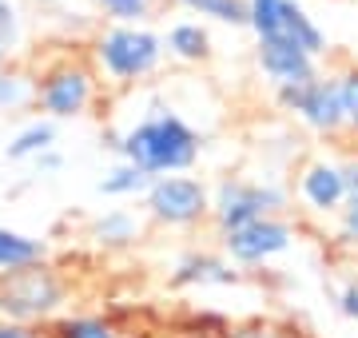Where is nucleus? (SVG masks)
Segmentation results:
<instances>
[{
	"label": "nucleus",
	"instance_id": "nucleus-25",
	"mask_svg": "<svg viewBox=\"0 0 358 338\" xmlns=\"http://www.w3.org/2000/svg\"><path fill=\"white\" fill-rule=\"evenodd\" d=\"M343 183H346V207H358V156L343 159Z\"/></svg>",
	"mask_w": 358,
	"mask_h": 338
},
{
	"label": "nucleus",
	"instance_id": "nucleus-31",
	"mask_svg": "<svg viewBox=\"0 0 358 338\" xmlns=\"http://www.w3.org/2000/svg\"><path fill=\"white\" fill-rule=\"evenodd\" d=\"M40 4H52V0H40Z\"/></svg>",
	"mask_w": 358,
	"mask_h": 338
},
{
	"label": "nucleus",
	"instance_id": "nucleus-26",
	"mask_svg": "<svg viewBox=\"0 0 358 338\" xmlns=\"http://www.w3.org/2000/svg\"><path fill=\"white\" fill-rule=\"evenodd\" d=\"M338 311L358 323V283H346L343 286V295H338Z\"/></svg>",
	"mask_w": 358,
	"mask_h": 338
},
{
	"label": "nucleus",
	"instance_id": "nucleus-19",
	"mask_svg": "<svg viewBox=\"0 0 358 338\" xmlns=\"http://www.w3.org/2000/svg\"><path fill=\"white\" fill-rule=\"evenodd\" d=\"M282 24V0H247V28L255 40H275Z\"/></svg>",
	"mask_w": 358,
	"mask_h": 338
},
{
	"label": "nucleus",
	"instance_id": "nucleus-14",
	"mask_svg": "<svg viewBox=\"0 0 358 338\" xmlns=\"http://www.w3.org/2000/svg\"><path fill=\"white\" fill-rule=\"evenodd\" d=\"M32 263H44V243L32 239V235H24V231L0 227V274L32 267Z\"/></svg>",
	"mask_w": 358,
	"mask_h": 338
},
{
	"label": "nucleus",
	"instance_id": "nucleus-7",
	"mask_svg": "<svg viewBox=\"0 0 358 338\" xmlns=\"http://www.w3.org/2000/svg\"><path fill=\"white\" fill-rule=\"evenodd\" d=\"M291 243H294V227L282 215H267V219H255L247 227H239V231L223 235V251L239 267H259V263L291 251Z\"/></svg>",
	"mask_w": 358,
	"mask_h": 338
},
{
	"label": "nucleus",
	"instance_id": "nucleus-13",
	"mask_svg": "<svg viewBox=\"0 0 358 338\" xmlns=\"http://www.w3.org/2000/svg\"><path fill=\"white\" fill-rule=\"evenodd\" d=\"M164 48L176 56V60H187V64H203L207 56H211V36H207V28L199 24V20H179V24L167 28Z\"/></svg>",
	"mask_w": 358,
	"mask_h": 338
},
{
	"label": "nucleus",
	"instance_id": "nucleus-12",
	"mask_svg": "<svg viewBox=\"0 0 358 338\" xmlns=\"http://www.w3.org/2000/svg\"><path fill=\"white\" fill-rule=\"evenodd\" d=\"M176 286H231L239 283V271L219 255H187L171 274Z\"/></svg>",
	"mask_w": 358,
	"mask_h": 338
},
{
	"label": "nucleus",
	"instance_id": "nucleus-24",
	"mask_svg": "<svg viewBox=\"0 0 358 338\" xmlns=\"http://www.w3.org/2000/svg\"><path fill=\"white\" fill-rule=\"evenodd\" d=\"M16 36H20V20H16L13 0H0V44H4V48H13Z\"/></svg>",
	"mask_w": 358,
	"mask_h": 338
},
{
	"label": "nucleus",
	"instance_id": "nucleus-9",
	"mask_svg": "<svg viewBox=\"0 0 358 338\" xmlns=\"http://www.w3.org/2000/svg\"><path fill=\"white\" fill-rule=\"evenodd\" d=\"M255 64H259V72L275 84V91L279 88H299V84L319 80V60L307 56L303 48L287 44V40H259Z\"/></svg>",
	"mask_w": 358,
	"mask_h": 338
},
{
	"label": "nucleus",
	"instance_id": "nucleus-21",
	"mask_svg": "<svg viewBox=\"0 0 358 338\" xmlns=\"http://www.w3.org/2000/svg\"><path fill=\"white\" fill-rule=\"evenodd\" d=\"M103 8V16L112 24H140L143 16H152V4L155 0H96Z\"/></svg>",
	"mask_w": 358,
	"mask_h": 338
},
{
	"label": "nucleus",
	"instance_id": "nucleus-18",
	"mask_svg": "<svg viewBox=\"0 0 358 338\" xmlns=\"http://www.w3.org/2000/svg\"><path fill=\"white\" fill-rule=\"evenodd\" d=\"M179 4L195 16L215 20V24H231V28L247 24V0H179Z\"/></svg>",
	"mask_w": 358,
	"mask_h": 338
},
{
	"label": "nucleus",
	"instance_id": "nucleus-17",
	"mask_svg": "<svg viewBox=\"0 0 358 338\" xmlns=\"http://www.w3.org/2000/svg\"><path fill=\"white\" fill-rule=\"evenodd\" d=\"M92 235L108 243V247H124V243H136V235H140V219L131 215V211L115 207V211H103L100 219L92 223Z\"/></svg>",
	"mask_w": 358,
	"mask_h": 338
},
{
	"label": "nucleus",
	"instance_id": "nucleus-22",
	"mask_svg": "<svg viewBox=\"0 0 358 338\" xmlns=\"http://www.w3.org/2000/svg\"><path fill=\"white\" fill-rule=\"evenodd\" d=\"M56 338H120L115 335L112 323H103V318H88V314H80V318H64Z\"/></svg>",
	"mask_w": 358,
	"mask_h": 338
},
{
	"label": "nucleus",
	"instance_id": "nucleus-28",
	"mask_svg": "<svg viewBox=\"0 0 358 338\" xmlns=\"http://www.w3.org/2000/svg\"><path fill=\"white\" fill-rule=\"evenodd\" d=\"M0 338H36L28 326H20V323H8V318H0Z\"/></svg>",
	"mask_w": 358,
	"mask_h": 338
},
{
	"label": "nucleus",
	"instance_id": "nucleus-10",
	"mask_svg": "<svg viewBox=\"0 0 358 338\" xmlns=\"http://www.w3.org/2000/svg\"><path fill=\"white\" fill-rule=\"evenodd\" d=\"M299 196L307 199L310 211H343L346 207V183H343V168L338 163H327V159H315L303 168L299 175Z\"/></svg>",
	"mask_w": 358,
	"mask_h": 338
},
{
	"label": "nucleus",
	"instance_id": "nucleus-6",
	"mask_svg": "<svg viewBox=\"0 0 358 338\" xmlns=\"http://www.w3.org/2000/svg\"><path fill=\"white\" fill-rule=\"evenodd\" d=\"M275 96L310 131H319V135H338V131H346L343 91H338V80L334 76H319V80H310V84H299V88H279Z\"/></svg>",
	"mask_w": 358,
	"mask_h": 338
},
{
	"label": "nucleus",
	"instance_id": "nucleus-3",
	"mask_svg": "<svg viewBox=\"0 0 358 338\" xmlns=\"http://www.w3.org/2000/svg\"><path fill=\"white\" fill-rule=\"evenodd\" d=\"M164 52H167L164 36L152 32V28H140V24H112L96 36V60L120 84L155 72L159 60H164Z\"/></svg>",
	"mask_w": 358,
	"mask_h": 338
},
{
	"label": "nucleus",
	"instance_id": "nucleus-15",
	"mask_svg": "<svg viewBox=\"0 0 358 338\" xmlns=\"http://www.w3.org/2000/svg\"><path fill=\"white\" fill-rule=\"evenodd\" d=\"M52 143H56L52 119H36V124H28V128L4 147V156L13 159V163H20V159H40L44 152H52Z\"/></svg>",
	"mask_w": 358,
	"mask_h": 338
},
{
	"label": "nucleus",
	"instance_id": "nucleus-4",
	"mask_svg": "<svg viewBox=\"0 0 358 338\" xmlns=\"http://www.w3.org/2000/svg\"><path fill=\"white\" fill-rule=\"evenodd\" d=\"M282 207H287V191L267 179H223L211 196V219H215L219 235L239 231L267 215H279Z\"/></svg>",
	"mask_w": 358,
	"mask_h": 338
},
{
	"label": "nucleus",
	"instance_id": "nucleus-20",
	"mask_svg": "<svg viewBox=\"0 0 358 338\" xmlns=\"http://www.w3.org/2000/svg\"><path fill=\"white\" fill-rule=\"evenodd\" d=\"M36 100V84L24 76V72H13V68H4L0 72V112H16V108H24Z\"/></svg>",
	"mask_w": 358,
	"mask_h": 338
},
{
	"label": "nucleus",
	"instance_id": "nucleus-8",
	"mask_svg": "<svg viewBox=\"0 0 358 338\" xmlns=\"http://www.w3.org/2000/svg\"><path fill=\"white\" fill-rule=\"evenodd\" d=\"M96 96V80L84 64H60L44 72V80L36 84V100L40 108L48 112L52 119H72V116H84Z\"/></svg>",
	"mask_w": 358,
	"mask_h": 338
},
{
	"label": "nucleus",
	"instance_id": "nucleus-5",
	"mask_svg": "<svg viewBox=\"0 0 358 338\" xmlns=\"http://www.w3.org/2000/svg\"><path fill=\"white\" fill-rule=\"evenodd\" d=\"M143 199H148V215L167 227H192L211 215V191L192 175H159Z\"/></svg>",
	"mask_w": 358,
	"mask_h": 338
},
{
	"label": "nucleus",
	"instance_id": "nucleus-16",
	"mask_svg": "<svg viewBox=\"0 0 358 338\" xmlns=\"http://www.w3.org/2000/svg\"><path fill=\"white\" fill-rule=\"evenodd\" d=\"M148 187H152V175L140 168H131V163H120L96 183V191L100 196H112V199H131V196H148Z\"/></svg>",
	"mask_w": 358,
	"mask_h": 338
},
{
	"label": "nucleus",
	"instance_id": "nucleus-2",
	"mask_svg": "<svg viewBox=\"0 0 358 338\" xmlns=\"http://www.w3.org/2000/svg\"><path fill=\"white\" fill-rule=\"evenodd\" d=\"M64 295H68L64 279L44 263L0 274V314L8 323L28 326V323H40V318H52L64 307Z\"/></svg>",
	"mask_w": 358,
	"mask_h": 338
},
{
	"label": "nucleus",
	"instance_id": "nucleus-1",
	"mask_svg": "<svg viewBox=\"0 0 358 338\" xmlns=\"http://www.w3.org/2000/svg\"><path fill=\"white\" fill-rule=\"evenodd\" d=\"M115 152L124 156V163H131V168L148 171L152 179H159V175H179V171L195 168L199 135L171 108H155V116L140 119L124 140L115 143Z\"/></svg>",
	"mask_w": 358,
	"mask_h": 338
},
{
	"label": "nucleus",
	"instance_id": "nucleus-29",
	"mask_svg": "<svg viewBox=\"0 0 358 338\" xmlns=\"http://www.w3.org/2000/svg\"><path fill=\"white\" fill-rule=\"evenodd\" d=\"M60 163H64V159L56 156V152H44V156L36 159V171L40 175H48V171H60Z\"/></svg>",
	"mask_w": 358,
	"mask_h": 338
},
{
	"label": "nucleus",
	"instance_id": "nucleus-30",
	"mask_svg": "<svg viewBox=\"0 0 358 338\" xmlns=\"http://www.w3.org/2000/svg\"><path fill=\"white\" fill-rule=\"evenodd\" d=\"M4 68H8V48L0 44V72H4Z\"/></svg>",
	"mask_w": 358,
	"mask_h": 338
},
{
	"label": "nucleus",
	"instance_id": "nucleus-23",
	"mask_svg": "<svg viewBox=\"0 0 358 338\" xmlns=\"http://www.w3.org/2000/svg\"><path fill=\"white\" fill-rule=\"evenodd\" d=\"M338 91H343V112H346V131L358 135V64L338 72Z\"/></svg>",
	"mask_w": 358,
	"mask_h": 338
},
{
	"label": "nucleus",
	"instance_id": "nucleus-27",
	"mask_svg": "<svg viewBox=\"0 0 358 338\" xmlns=\"http://www.w3.org/2000/svg\"><path fill=\"white\" fill-rule=\"evenodd\" d=\"M343 239L358 243V207H343Z\"/></svg>",
	"mask_w": 358,
	"mask_h": 338
},
{
	"label": "nucleus",
	"instance_id": "nucleus-11",
	"mask_svg": "<svg viewBox=\"0 0 358 338\" xmlns=\"http://www.w3.org/2000/svg\"><path fill=\"white\" fill-rule=\"evenodd\" d=\"M275 40H287L294 48H303L307 56H315V60L327 52V32L310 20L299 0H282V24H279V36Z\"/></svg>",
	"mask_w": 358,
	"mask_h": 338
}]
</instances>
